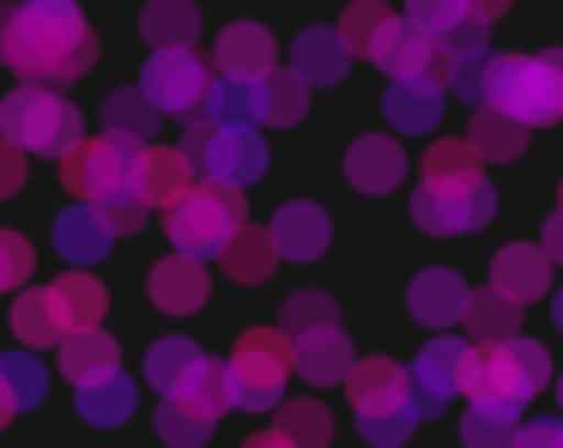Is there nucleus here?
<instances>
[{
  "instance_id": "1",
  "label": "nucleus",
  "mask_w": 563,
  "mask_h": 448,
  "mask_svg": "<svg viewBox=\"0 0 563 448\" xmlns=\"http://www.w3.org/2000/svg\"><path fill=\"white\" fill-rule=\"evenodd\" d=\"M0 61L31 85H74L98 67V31L79 0H19L0 12Z\"/></svg>"
},
{
  "instance_id": "2",
  "label": "nucleus",
  "mask_w": 563,
  "mask_h": 448,
  "mask_svg": "<svg viewBox=\"0 0 563 448\" xmlns=\"http://www.w3.org/2000/svg\"><path fill=\"white\" fill-rule=\"evenodd\" d=\"M243 194H249V188H236V182H219V176L195 182L183 200L164 206V237H170L183 254H200V261H212V254H224V242H231L236 225L249 218Z\"/></svg>"
},
{
  "instance_id": "3",
  "label": "nucleus",
  "mask_w": 563,
  "mask_h": 448,
  "mask_svg": "<svg viewBox=\"0 0 563 448\" xmlns=\"http://www.w3.org/2000/svg\"><path fill=\"white\" fill-rule=\"evenodd\" d=\"M0 133L19 140L25 152L43 157H67L79 140H86V116L62 97V85H19V91L0 97Z\"/></svg>"
},
{
  "instance_id": "4",
  "label": "nucleus",
  "mask_w": 563,
  "mask_h": 448,
  "mask_svg": "<svg viewBox=\"0 0 563 448\" xmlns=\"http://www.w3.org/2000/svg\"><path fill=\"white\" fill-rule=\"evenodd\" d=\"M485 103L509 109L527 128L563 121V48H545V55H497L490 61Z\"/></svg>"
},
{
  "instance_id": "5",
  "label": "nucleus",
  "mask_w": 563,
  "mask_h": 448,
  "mask_svg": "<svg viewBox=\"0 0 563 448\" xmlns=\"http://www.w3.org/2000/svg\"><path fill=\"white\" fill-rule=\"evenodd\" d=\"M551 382V358L539 339H485L473 346V375H466V400H503V406H527L539 387Z\"/></svg>"
},
{
  "instance_id": "6",
  "label": "nucleus",
  "mask_w": 563,
  "mask_h": 448,
  "mask_svg": "<svg viewBox=\"0 0 563 448\" xmlns=\"http://www.w3.org/2000/svg\"><path fill=\"white\" fill-rule=\"evenodd\" d=\"M345 394H352V412H357V424H364V442L394 448V442H406V436H412L418 412H412V400H406V370L394 358L352 363Z\"/></svg>"
},
{
  "instance_id": "7",
  "label": "nucleus",
  "mask_w": 563,
  "mask_h": 448,
  "mask_svg": "<svg viewBox=\"0 0 563 448\" xmlns=\"http://www.w3.org/2000/svg\"><path fill=\"white\" fill-rule=\"evenodd\" d=\"M183 152L195 157L200 176L236 182V188H249V182L267 176V140L255 133V121H207V116H188Z\"/></svg>"
},
{
  "instance_id": "8",
  "label": "nucleus",
  "mask_w": 563,
  "mask_h": 448,
  "mask_svg": "<svg viewBox=\"0 0 563 448\" xmlns=\"http://www.w3.org/2000/svg\"><path fill=\"white\" fill-rule=\"evenodd\" d=\"M224 363H231V400L236 406L267 412L285 400V382H291V334H285V327H249Z\"/></svg>"
},
{
  "instance_id": "9",
  "label": "nucleus",
  "mask_w": 563,
  "mask_h": 448,
  "mask_svg": "<svg viewBox=\"0 0 563 448\" xmlns=\"http://www.w3.org/2000/svg\"><path fill=\"white\" fill-rule=\"evenodd\" d=\"M497 212V188L485 176H424V188H412V225L430 237H461V230L490 225Z\"/></svg>"
},
{
  "instance_id": "10",
  "label": "nucleus",
  "mask_w": 563,
  "mask_h": 448,
  "mask_svg": "<svg viewBox=\"0 0 563 448\" xmlns=\"http://www.w3.org/2000/svg\"><path fill=\"white\" fill-rule=\"evenodd\" d=\"M140 145L146 140H128V133L103 128L98 140H79L74 152L62 157V182L79 194V200H103V194H115V188H134Z\"/></svg>"
},
{
  "instance_id": "11",
  "label": "nucleus",
  "mask_w": 563,
  "mask_h": 448,
  "mask_svg": "<svg viewBox=\"0 0 563 448\" xmlns=\"http://www.w3.org/2000/svg\"><path fill=\"white\" fill-rule=\"evenodd\" d=\"M466 375H473V346L454 334H437L424 351H418V363L406 370V400H412L418 424L442 418V406H449L454 394H466Z\"/></svg>"
},
{
  "instance_id": "12",
  "label": "nucleus",
  "mask_w": 563,
  "mask_h": 448,
  "mask_svg": "<svg viewBox=\"0 0 563 448\" xmlns=\"http://www.w3.org/2000/svg\"><path fill=\"white\" fill-rule=\"evenodd\" d=\"M140 91H146L164 116L188 121V116H200V103H207V91H212V67L195 55V43L188 48H152L146 73H140Z\"/></svg>"
},
{
  "instance_id": "13",
  "label": "nucleus",
  "mask_w": 563,
  "mask_h": 448,
  "mask_svg": "<svg viewBox=\"0 0 563 448\" xmlns=\"http://www.w3.org/2000/svg\"><path fill=\"white\" fill-rule=\"evenodd\" d=\"M352 339L340 334V321H328V327H309V334H291V370L303 375V382H316V387H333V382H345L352 375Z\"/></svg>"
},
{
  "instance_id": "14",
  "label": "nucleus",
  "mask_w": 563,
  "mask_h": 448,
  "mask_svg": "<svg viewBox=\"0 0 563 448\" xmlns=\"http://www.w3.org/2000/svg\"><path fill=\"white\" fill-rule=\"evenodd\" d=\"M388 79H442L449 85V67H454V55H449V43L442 36H430V31H418L412 19L394 31V43H388V55L376 61Z\"/></svg>"
},
{
  "instance_id": "15",
  "label": "nucleus",
  "mask_w": 563,
  "mask_h": 448,
  "mask_svg": "<svg viewBox=\"0 0 563 448\" xmlns=\"http://www.w3.org/2000/svg\"><path fill=\"white\" fill-rule=\"evenodd\" d=\"M466 278L449 273V266H424V273L412 278V291H406V309H412V321H424L430 334H442V327H461L466 315Z\"/></svg>"
},
{
  "instance_id": "16",
  "label": "nucleus",
  "mask_w": 563,
  "mask_h": 448,
  "mask_svg": "<svg viewBox=\"0 0 563 448\" xmlns=\"http://www.w3.org/2000/svg\"><path fill=\"white\" fill-rule=\"evenodd\" d=\"M195 157L183 152V145H140V164H134V188L146 206H170L183 200L188 188H195Z\"/></svg>"
},
{
  "instance_id": "17",
  "label": "nucleus",
  "mask_w": 563,
  "mask_h": 448,
  "mask_svg": "<svg viewBox=\"0 0 563 448\" xmlns=\"http://www.w3.org/2000/svg\"><path fill=\"white\" fill-rule=\"evenodd\" d=\"M55 249H62L74 266H91V261H103V254L115 249V225L103 218L98 200H79V206H67V212L55 218Z\"/></svg>"
},
{
  "instance_id": "18",
  "label": "nucleus",
  "mask_w": 563,
  "mask_h": 448,
  "mask_svg": "<svg viewBox=\"0 0 563 448\" xmlns=\"http://www.w3.org/2000/svg\"><path fill=\"white\" fill-rule=\"evenodd\" d=\"M400 176H406L400 140H388V133L352 140V152H345V182H352L357 194H388V188H400Z\"/></svg>"
},
{
  "instance_id": "19",
  "label": "nucleus",
  "mask_w": 563,
  "mask_h": 448,
  "mask_svg": "<svg viewBox=\"0 0 563 448\" xmlns=\"http://www.w3.org/2000/svg\"><path fill=\"white\" fill-rule=\"evenodd\" d=\"M152 303H158L164 315H195L200 303H207V261L200 254H164L158 266H152Z\"/></svg>"
},
{
  "instance_id": "20",
  "label": "nucleus",
  "mask_w": 563,
  "mask_h": 448,
  "mask_svg": "<svg viewBox=\"0 0 563 448\" xmlns=\"http://www.w3.org/2000/svg\"><path fill=\"white\" fill-rule=\"evenodd\" d=\"M490 285L503 291V297H515V303H533V297H545L551 291V254H545V242H509V249H497V261H490Z\"/></svg>"
},
{
  "instance_id": "21",
  "label": "nucleus",
  "mask_w": 563,
  "mask_h": 448,
  "mask_svg": "<svg viewBox=\"0 0 563 448\" xmlns=\"http://www.w3.org/2000/svg\"><path fill=\"white\" fill-rule=\"evenodd\" d=\"M267 230H273V242H279V261H316L333 237L328 212H321L316 200H285Z\"/></svg>"
},
{
  "instance_id": "22",
  "label": "nucleus",
  "mask_w": 563,
  "mask_h": 448,
  "mask_svg": "<svg viewBox=\"0 0 563 448\" xmlns=\"http://www.w3.org/2000/svg\"><path fill=\"white\" fill-rule=\"evenodd\" d=\"M212 67L236 73V79H261L267 67H279L273 31H267V24H224L219 43H212Z\"/></svg>"
},
{
  "instance_id": "23",
  "label": "nucleus",
  "mask_w": 563,
  "mask_h": 448,
  "mask_svg": "<svg viewBox=\"0 0 563 448\" xmlns=\"http://www.w3.org/2000/svg\"><path fill=\"white\" fill-rule=\"evenodd\" d=\"M442 91H449L442 79H394L388 97H382V109H388V128H394V133H437L442 103H449Z\"/></svg>"
},
{
  "instance_id": "24",
  "label": "nucleus",
  "mask_w": 563,
  "mask_h": 448,
  "mask_svg": "<svg viewBox=\"0 0 563 448\" xmlns=\"http://www.w3.org/2000/svg\"><path fill=\"white\" fill-rule=\"evenodd\" d=\"M291 67L303 73L309 85H340L345 79V67H352V43L340 36V24H309L303 36L291 43Z\"/></svg>"
},
{
  "instance_id": "25",
  "label": "nucleus",
  "mask_w": 563,
  "mask_h": 448,
  "mask_svg": "<svg viewBox=\"0 0 563 448\" xmlns=\"http://www.w3.org/2000/svg\"><path fill=\"white\" fill-rule=\"evenodd\" d=\"M13 334L25 339L31 351L37 346H62L74 327H67V309H62V297H55V285H31V291H19L13 297Z\"/></svg>"
},
{
  "instance_id": "26",
  "label": "nucleus",
  "mask_w": 563,
  "mask_h": 448,
  "mask_svg": "<svg viewBox=\"0 0 563 448\" xmlns=\"http://www.w3.org/2000/svg\"><path fill=\"white\" fill-rule=\"evenodd\" d=\"M55 351H62V375L74 387L79 382H98V375H110V370H122V346L103 334V321L98 327H74Z\"/></svg>"
},
{
  "instance_id": "27",
  "label": "nucleus",
  "mask_w": 563,
  "mask_h": 448,
  "mask_svg": "<svg viewBox=\"0 0 563 448\" xmlns=\"http://www.w3.org/2000/svg\"><path fill=\"white\" fill-rule=\"evenodd\" d=\"M219 266L236 278V285H267V273L279 266V242H273V230H261V225H236V237L224 242V254H219Z\"/></svg>"
},
{
  "instance_id": "28",
  "label": "nucleus",
  "mask_w": 563,
  "mask_h": 448,
  "mask_svg": "<svg viewBox=\"0 0 563 448\" xmlns=\"http://www.w3.org/2000/svg\"><path fill=\"white\" fill-rule=\"evenodd\" d=\"M255 97H261V121H267V128H291L309 109V79L297 67H267L255 79Z\"/></svg>"
},
{
  "instance_id": "29",
  "label": "nucleus",
  "mask_w": 563,
  "mask_h": 448,
  "mask_svg": "<svg viewBox=\"0 0 563 448\" xmlns=\"http://www.w3.org/2000/svg\"><path fill=\"white\" fill-rule=\"evenodd\" d=\"M466 140L478 145V157H485V164H509V157L527 152V121H515L509 109H497V103H478Z\"/></svg>"
},
{
  "instance_id": "30",
  "label": "nucleus",
  "mask_w": 563,
  "mask_h": 448,
  "mask_svg": "<svg viewBox=\"0 0 563 448\" xmlns=\"http://www.w3.org/2000/svg\"><path fill=\"white\" fill-rule=\"evenodd\" d=\"M134 400H140V387L128 382L122 370H110V375H98V382H79L74 387V406H79V418H86V424H122V418H134Z\"/></svg>"
},
{
  "instance_id": "31",
  "label": "nucleus",
  "mask_w": 563,
  "mask_h": 448,
  "mask_svg": "<svg viewBox=\"0 0 563 448\" xmlns=\"http://www.w3.org/2000/svg\"><path fill=\"white\" fill-rule=\"evenodd\" d=\"M328 436H333V418H328V406H321V400H291V406H279V424L255 436V448H285V442L321 448Z\"/></svg>"
},
{
  "instance_id": "32",
  "label": "nucleus",
  "mask_w": 563,
  "mask_h": 448,
  "mask_svg": "<svg viewBox=\"0 0 563 448\" xmlns=\"http://www.w3.org/2000/svg\"><path fill=\"white\" fill-rule=\"evenodd\" d=\"M140 36H146L152 48H188L200 36V7L195 0H146Z\"/></svg>"
},
{
  "instance_id": "33",
  "label": "nucleus",
  "mask_w": 563,
  "mask_h": 448,
  "mask_svg": "<svg viewBox=\"0 0 563 448\" xmlns=\"http://www.w3.org/2000/svg\"><path fill=\"white\" fill-rule=\"evenodd\" d=\"M400 24H406V19H394L388 7H376V0H357V7H345L340 36L352 43V55L382 61V55H388V43H394V31H400Z\"/></svg>"
},
{
  "instance_id": "34",
  "label": "nucleus",
  "mask_w": 563,
  "mask_h": 448,
  "mask_svg": "<svg viewBox=\"0 0 563 448\" xmlns=\"http://www.w3.org/2000/svg\"><path fill=\"white\" fill-rule=\"evenodd\" d=\"M461 321H466V334H473V346H485V339H509V334H521V303L503 297L497 285H485V291L466 297Z\"/></svg>"
},
{
  "instance_id": "35",
  "label": "nucleus",
  "mask_w": 563,
  "mask_h": 448,
  "mask_svg": "<svg viewBox=\"0 0 563 448\" xmlns=\"http://www.w3.org/2000/svg\"><path fill=\"white\" fill-rule=\"evenodd\" d=\"M207 363V351L195 346V339H158V346L146 351V387H158V394H176V387L188 382V375Z\"/></svg>"
},
{
  "instance_id": "36",
  "label": "nucleus",
  "mask_w": 563,
  "mask_h": 448,
  "mask_svg": "<svg viewBox=\"0 0 563 448\" xmlns=\"http://www.w3.org/2000/svg\"><path fill=\"white\" fill-rule=\"evenodd\" d=\"M515 430H521V406H503V400H473L461 418V442L473 448H503L515 442Z\"/></svg>"
},
{
  "instance_id": "37",
  "label": "nucleus",
  "mask_w": 563,
  "mask_h": 448,
  "mask_svg": "<svg viewBox=\"0 0 563 448\" xmlns=\"http://www.w3.org/2000/svg\"><path fill=\"white\" fill-rule=\"evenodd\" d=\"M207 121H255L261 128V97H255V79H236V73H212V91L200 103Z\"/></svg>"
},
{
  "instance_id": "38",
  "label": "nucleus",
  "mask_w": 563,
  "mask_h": 448,
  "mask_svg": "<svg viewBox=\"0 0 563 448\" xmlns=\"http://www.w3.org/2000/svg\"><path fill=\"white\" fill-rule=\"evenodd\" d=\"M212 412H200L195 400H183V394H164L158 400V436L164 442H176V448H200L212 436Z\"/></svg>"
},
{
  "instance_id": "39",
  "label": "nucleus",
  "mask_w": 563,
  "mask_h": 448,
  "mask_svg": "<svg viewBox=\"0 0 563 448\" xmlns=\"http://www.w3.org/2000/svg\"><path fill=\"white\" fill-rule=\"evenodd\" d=\"M158 116L164 109L152 103L146 91H110L103 97V128H115V133H128V140H152V133H158Z\"/></svg>"
},
{
  "instance_id": "40",
  "label": "nucleus",
  "mask_w": 563,
  "mask_h": 448,
  "mask_svg": "<svg viewBox=\"0 0 563 448\" xmlns=\"http://www.w3.org/2000/svg\"><path fill=\"white\" fill-rule=\"evenodd\" d=\"M55 297H62V309H67V327H98L103 309H110V291H103L91 273L55 278Z\"/></svg>"
},
{
  "instance_id": "41",
  "label": "nucleus",
  "mask_w": 563,
  "mask_h": 448,
  "mask_svg": "<svg viewBox=\"0 0 563 448\" xmlns=\"http://www.w3.org/2000/svg\"><path fill=\"white\" fill-rule=\"evenodd\" d=\"M0 382H7V394H13L19 412L43 406V394H49V370H43L31 351H7V358H0Z\"/></svg>"
},
{
  "instance_id": "42",
  "label": "nucleus",
  "mask_w": 563,
  "mask_h": 448,
  "mask_svg": "<svg viewBox=\"0 0 563 448\" xmlns=\"http://www.w3.org/2000/svg\"><path fill=\"white\" fill-rule=\"evenodd\" d=\"M176 394H183V400H195L200 412H212V418H224V412L236 406V400H231V363L207 358V363H200V370L188 375L183 387H176Z\"/></svg>"
},
{
  "instance_id": "43",
  "label": "nucleus",
  "mask_w": 563,
  "mask_h": 448,
  "mask_svg": "<svg viewBox=\"0 0 563 448\" xmlns=\"http://www.w3.org/2000/svg\"><path fill=\"white\" fill-rule=\"evenodd\" d=\"M490 48H473V55H454V67H449V91H461V103H485V91H490Z\"/></svg>"
},
{
  "instance_id": "44",
  "label": "nucleus",
  "mask_w": 563,
  "mask_h": 448,
  "mask_svg": "<svg viewBox=\"0 0 563 448\" xmlns=\"http://www.w3.org/2000/svg\"><path fill=\"white\" fill-rule=\"evenodd\" d=\"M328 321H340V303H333L328 291H297L279 315L285 334H309V327H328Z\"/></svg>"
},
{
  "instance_id": "45",
  "label": "nucleus",
  "mask_w": 563,
  "mask_h": 448,
  "mask_svg": "<svg viewBox=\"0 0 563 448\" xmlns=\"http://www.w3.org/2000/svg\"><path fill=\"white\" fill-rule=\"evenodd\" d=\"M478 145L473 140H437L424 152V176H478Z\"/></svg>"
},
{
  "instance_id": "46",
  "label": "nucleus",
  "mask_w": 563,
  "mask_h": 448,
  "mask_svg": "<svg viewBox=\"0 0 563 448\" xmlns=\"http://www.w3.org/2000/svg\"><path fill=\"white\" fill-rule=\"evenodd\" d=\"M466 12H473V0H406V19L430 36H449Z\"/></svg>"
},
{
  "instance_id": "47",
  "label": "nucleus",
  "mask_w": 563,
  "mask_h": 448,
  "mask_svg": "<svg viewBox=\"0 0 563 448\" xmlns=\"http://www.w3.org/2000/svg\"><path fill=\"white\" fill-rule=\"evenodd\" d=\"M31 266H37V249L19 230H0V291L31 285Z\"/></svg>"
},
{
  "instance_id": "48",
  "label": "nucleus",
  "mask_w": 563,
  "mask_h": 448,
  "mask_svg": "<svg viewBox=\"0 0 563 448\" xmlns=\"http://www.w3.org/2000/svg\"><path fill=\"white\" fill-rule=\"evenodd\" d=\"M103 218L115 225V237H128V230H140L146 225V200H140V188H115V194H103Z\"/></svg>"
},
{
  "instance_id": "49",
  "label": "nucleus",
  "mask_w": 563,
  "mask_h": 448,
  "mask_svg": "<svg viewBox=\"0 0 563 448\" xmlns=\"http://www.w3.org/2000/svg\"><path fill=\"white\" fill-rule=\"evenodd\" d=\"M442 43H449V55H473V48H490V19H478V12H466V19L454 24L449 36H442Z\"/></svg>"
},
{
  "instance_id": "50",
  "label": "nucleus",
  "mask_w": 563,
  "mask_h": 448,
  "mask_svg": "<svg viewBox=\"0 0 563 448\" xmlns=\"http://www.w3.org/2000/svg\"><path fill=\"white\" fill-rule=\"evenodd\" d=\"M19 188H25V145L0 133V200H7V194H19Z\"/></svg>"
},
{
  "instance_id": "51",
  "label": "nucleus",
  "mask_w": 563,
  "mask_h": 448,
  "mask_svg": "<svg viewBox=\"0 0 563 448\" xmlns=\"http://www.w3.org/2000/svg\"><path fill=\"white\" fill-rule=\"evenodd\" d=\"M515 442L521 448H563V418H533L515 430Z\"/></svg>"
},
{
  "instance_id": "52",
  "label": "nucleus",
  "mask_w": 563,
  "mask_h": 448,
  "mask_svg": "<svg viewBox=\"0 0 563 448\" xmlns=\"http://www.w3.org/2000/svg\"><path fill=\"white\" fill-rule=\"evenodd\" d=\"M545 254H551V261L563 266V206H558V212L545 218Z\"/></svg>"
},
{
  "instance_id": "53",
  "label": "nucleus",
  "mask_w": 563,
  "mask_h": 448,
  "mask_svg": "<svg viewBox=\"0 0 563 448\" xmlns=\"http://www.w3.org/2000/svg\"><path fill=\"white\" fill-rule=\"evenodd\" d=\"M478 19H497V12H509V0H473Z\"/></svg>"
},
{
  "instance_id": "54",
  "label": "nucleus",
  "mask_w": 563,
  "mask_h": 448,
  "mask_svg": "<svg viewBox=\"0 0 563 448\" xmlns=\"http://www.w3.org/2000/svg\"><path fill=\"white\" fill-rule=\"evenodd\" d=\"M13 412L19 406H13V394H7V382H0V430H7V418H13Z\"/></svg>"
},
{
  "instance_id": "55",
  "label": "nucleus",
  "mask_w": 563,
  "mask_h": 448,
  "mask_svg": "<svg viewBox=\"0 0 563 448\" xmlns=\"http://www.w3.org/2000/svg\"><path fill=\"white\" fill-rule=\"evenodd\" d=\"M551 321H558V334H563V285H558V297H551Z\"/></svg>"
},
{
  "instance_id": "56",
  "label": "nucleus",
  "mask_w": 563,
  "mask_h": 448,
  "mask_svg": "<svg viewBox=\"0 0 563 448\" xmlns=\"http://www.w3.org/2000/svg\"><path fill=\"white\" fill-rule=\"evenodd\" d=\"M558 400H563V375H558Z\"/></svg>"
},
{
  "instance_id": "57",
  "label": "nucleus",
  "mask_w": 563,
  "mask_h": 448,
  "mask_svg": "<svg viewBox=\"0 0 563 448\" xmlns=\"http://www.w3.org/2000/svg\"><path fill=\"white\" fill-rule=\"evenodd\" d=\"M558 194H563V188H558Z\"/></svg>"
}]
</instances>
